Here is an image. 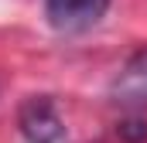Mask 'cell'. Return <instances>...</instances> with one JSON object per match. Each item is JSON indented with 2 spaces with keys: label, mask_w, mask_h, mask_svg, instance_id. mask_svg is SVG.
I'll return each mask as SVG.
<instances>
[{
  "label": "cell",
  "mask_w": 147,
  "mask_h": 143,
  "mask_svg": "<svg viewBox=\"0 0 147 143\" xmlns=\"http://www.w3.org/2000/svg\"><path fill=\"white\" fill-rule=\"evenodd\" d=\"M21 133L28 143H62L65 140V126H62V116L58 109L51 106L48 96H31L24 106H21Z\"/></svg>",
  "instance_id": "6da1fadb"
},
{
  "label": "cell",
  "mask_w": 147,
  "mask_h": 143,
  "mask_svg": "<svg viewBox=\"0 0 147 143\" xmlns=\"http://www.w3.org/2000/svg\"><path fill=\"white\" fill-rule=\"evenodd\" d=\"M45 7H48V21L58 31H82L106 14L110 0H45Z\"/></svg>",
  "instance_id": "7a4b0ae2"
},
{
  "label": "cell",
  "mask_w": 147,
  "mask_h": 143,
  "mask_svg": "<svg viewBox=\"0 0 147 143\" xmlns=\"http://www.w3.org/2000/svg\"><path fill=\"white\" fill-rule=\"evenodd\" d=\"M113 99L116 102H127V106L147 102V48L137 51L120 68V75L113 78Z\"/></svg>",
  "instance_id": "3957f363"
}]
</instances>
